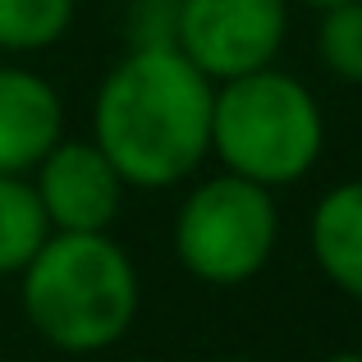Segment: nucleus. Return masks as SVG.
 <instances>
[{
	"label": "nucleus",
	"instance_id": "12",
	"mask_svg": "<svg viewBox=\"0 0 362 362\" xmlns=\"http://www.w3.org/2000/svg\"><path fill=\"white\" fill-rule=\"evenodd\" d=\"M179 0H133L129 5V46H175Z\"/></svg>",
	"mask_w": 362,
	"mask_h": 362
},
{
	"label": "nucleus",
	"instance_id": "2",
	"mask_svg": "<svg viewBox=\"0 0 362 362\" xmlns=\"http://www.w3.org/2000/svg\"><path fill=\"white\" fill-rule=\"evenodd\" d=\"M138 266L101 234L51 230L18 271V303L37 335L60 354H101L138 321Z\"/></svg>",
	"mask_w": 362,
	"mask_h": 362
},
{
	"label": "nucleus",
	"instance_id": "9",
	"mask_svg": "<svg viewBox=\"0 0 362 362\" xmlns=\"http://www.w3.org/2000/svg\"><path fill=\"white\" fill-rule=\"evenodd\" d=\"M51 225L28 175H0V275H18L46 243Z\"/></svg>",
	"mask_w": 362,
	"mask_h": 362
},
{
	"label": "nucleus",
	"instance_id": "6",
	"mask_svg": "<svg viewBox=\"0 0 362 362\" xmlns=\"http://www.w3.org/2000/svg\"><path fill=\"white\" fill-rule=\"evenodd\" d=\"M28 179L46 211V225L60 234H101L124 206V179L92 138H60L33 165Z\"/></svg>",
	"mask_w": 362,
	"mask_h": 362
},
{
	"label": "nucleus",
	"instance_id": "7",
	"mask_svg": "<svg viewBox=\"0 0 362 362\" xmlns=\"http://www.w3.org/2000/svg\"><path fill=\"white\" fill-rule=\"evenodd\" d=\"M64 138V101L42 74L0 64V175H28Z\"/></svg>",
	"mask_w": 362,
	"mask_h": 362
},
{
	"label": "nucleus",
	"instance_id": "1",
	"mask_svg": "<svg viewBox=\"0 0 362 362\" xmlns=\"http://www.w3.org/2000/svg\"><path fill=\"white\" fill-rule=\"evenodd\" d=\"M216 83L179 46H129L92 101V142L119 170L124 188L160 193L211 156Z\"/></svg>",
	"mask_w": 362,
	"mask_h": 362
},
{
	"label": "nucleus",
	"instance_id": "10",
	"mask_svg": "<svg viewBox=\"0 0 362 362\" xmlns=\"http://www.w3.org/2000/svg\"><path fill=\"white\" fill-rule=\"evenodd\" d=\"M74 14H78V0H0V51H46L69 37Z\"/></svg>",
	"mask_w": 362,
	"mask_h": 362
},
{
	"label": "nucleus",
	"instance_id": "11",
	"mask_svg": "<svg viewBox=\"0 0 362 362\" xmlns=\"http://www.w3.org/2000/svg\"><path fill=\"white\" fill-rule=\"evenodd\" d=\"M317 55L339 83H358L362 88V0L321 9Z\"/></svg>",
	"mask_w": 362,
	"mask_h": 362
},
{
	"label": "nucleus",
	"instance_id": "4",
	"mask_svg": "<svg viewBox=\"0 0 362 362\" xmlns=\"http://www.w3.org/2000/svg\"><path fill=\"white\" fill-rule=\"evenodd\" d=\"M170 243L193 280L211 284V289L247 284L252 275L266 271L280 243L275 188H262L230 170L197 179L175 211Z\"/></svg>",
	"mask_w": 362,
	"mask_h": 362
},
{
	"label": "nucleus",
	"instance_id": "3",
	"mask_svg": "<svg viewBox=\"0 0 362 362\" xmlns=\"http://www.w3.org/2000/svg\"><path fill=\"white\" fill-rule=\"evenodd\" d=\"M211 151L230 175L262 188H289L308 179L326 151V119L308 83L266 64L216 83Z\"/></svg>",
	"mask_w": 362,
	"mask_h": 362
},
{
	"label": "nucleus",
	"instance_id": "5",
	"mask_svg": "<svg viewBox=\"0 0 362 362\" xmlns=\"http://www.w3.org/2000/svg\"><path fill=\"white\" fill-rule=\"evenodd\" d=\"M289 33V0H179L175 46L211 83L275 64Z\"/></svg>",
	"mask_w": 362,
	"mask_h": 362
},
{
	"label": "nucleus",
	"instance_id": "15",
	"mask_svg": "<svg viewBox=\"0 0 362 362\" xmlns=\"http://www.w3.org/2000/svg\"><path fill=\"white\" fill-rule=\"evenodd\" d=\"M225 362H257V358H225Z\"/></svg>",
	"mask_w": 362,
	"mask_h": 362
},
{
	"label": "nucleus",
	"instance_id": "8",
	"mask_svg": "<svg viewBox=\"0 0 362 362\" xmlns=\"http://www.w3.org/2000/svg\"><path fill=\"white\" fill-rule=\"evenodd\" d=\"M308 243L321 275L362 303V179H344L321 193L308 221Z\"/></svg>",
	"mask_w": 362,
	"mask_h": 362
},
{
	"label": "nucleus",
	"instance_id": "13",
	"mask_svg": "<svg viewBox=\"0 0 362 362\" xmlns=\"http://www.w3.org/2000/svg\"><path fill=\"white\" fill-rule=\"evenodd\" d=\"M326 362H362V354H354V349H344V354H330Z\"/></svg>",
	"mask_w": 362,
	"mask_h": 362
},
{
	"label": "nucleus",
	"instance_id": "14",
	"mask_svg": "<svg viewBox=\"0 0 362 362\" xmlns=\"http://www.w3.org/2000/svg\"><path fill=\"white\" fill-rule=\"evenodd\" d=\"M298 5H308V9H330V5H344V0H298Z\"/></svg>",
	"mask_w": 362,
	"mask_h": 362
}]
</instances>
